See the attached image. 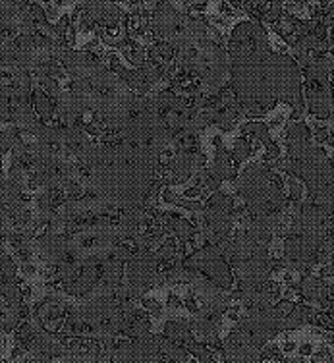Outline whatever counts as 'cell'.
<instances>
[{"label":"cell","instance_id":"cell-1","mask_svg":"<svg viewBox=\"0 0 334 363\" xmlns=\"http://www.w3.org/2000/svg\"><path fill=\"white\" fill-rule=\"evenodd\" d=\"M315 363H331V357H328L326 352H321V354L315 357Z\"/></svg>","mask_w":334,"mask_h":363}]
</instances>
